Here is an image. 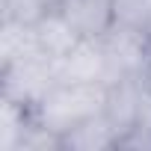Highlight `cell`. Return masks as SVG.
I'll return each instance as SVG.
<instances>
[{
  "mask_svg": "<svg viewBox=\"0 0 151 151\" xmlns=\"http://www.w3.org/2000/svg\"><path fill=\"white\" fill-rule=\"evenodd\" d=\"M62 6V0H0V9H3V18L21 21V24H39L45 15L56 12Z\"/></svg>",
  "mask_w": 151,
  "mask_h": 151,
  "instance_id": "8fae6325",
  "label": "cell"
},
{
  "mask_svg": "<svg viewBox=\"0 0 151 151\" xmlns=\"http://www.w3.org/2000/svg\"><path fill=\"white\" fill-rule=\"evenodd\" d=\"M33 122V110L0 95V151H18V142Z\"/></svg>",
  "mask_w": 151,
  "mask_h": 151,
  "instance_id": "30bf717a",
  "label": "cell"
},
{
  "mask_svg": "<svg viewBox=\"0 0 151 151\" xmlns=\"http://www.w3.org/2000/svg\"><path fill=\"white\" fill-rule=\"evenodd\" d=\"M36 53H45L36 39V27L3 18V24H0V68L21 59V56H36Z\"/></svg>",
  "mask_w": 151,
  "mask_h": 151,
  "instance_id": "9c48e42d",
  "label": "cell"
},
{
  "mask_svg": "<svg viewBox=\"0 0 151 151\" xmlns=\"http://www.w3.org/2000/svg\"><path fill=\"white\" fill-rule=\"evenodd\" d=\"M107 107V86L104 83H56L33 110L36 122L65 136L86 119L104 113Z\"/></svg>",
  "mask_w": 151,
  "mask_h": 151,
  "instance_id": "6da1fadb",
  "label": "cell"
},
{
  "mask_svg": "<svg viewBox=\"0 0 151 151\" xmlns=\"http://www.w3.org/2000/svg\"><path fill=\"white\" fill-rule=\"evenodd\" d=\"M56 83H104L110 86V62L101 39L83 36L62 59L53 62Z\"/></svg>",
  "mask_w": 151,
  "mask_h": 151,
  "instance_id": "277c9868",
  "label": "cell"
},
{
  "mask_svg": "<svg viewBox=\"0 0 151 151\" xmlns=\"http://www.w3.org/2000/svg\"><path fill=\"white\" fill-rule=\"evenodd\" d=\"M0 80H3V98L36 110L39 101L56 86V68L53 59L45 53L21 56L0 68Z\"/></svg>",
  "mask_w": 151,
  "mask_h": 151,
  "instance_id": "3957f363",
  "label": "cell"
},
{
  "mask_svg": "<svg viewBox=\"0 0 151 151\" xmlns=\"http://www.w3.org/2000/svg\"><path fill=\"white\" fill-rule=\"evenodd\" d=\"M110 62V86L124 80V77H139L148 71L151 62V33L145 30H133L124 24H116L98 36ZM107 86V89H110Z\"/></svg>",
  "mask_w": 151,
  "mask_h": 151,
  "instance_id": "7a4b0ae2",
  "label": "cell"
},
{
  "mask_svg": "<svg viewBox=\"0 0 151 151\" xmlns=\"http://www.w3.org/2000/svg\"><path fill=\"white\" fill-rule=\"evenodd\" d=\"M116 24L151 33V0H113Z\"/></svg>",
  "mask_w": 151,
  "mask_h": 151,
  "instance_id": "7c38bea8",
  "label": "cell"
},
{
  "mask_svg": "<svg viewBox=\"0 0 151 151\" xmlns=\"http://www.w3.org/2000/svg\"><path fill=\"white\" fill-rule=\"evenodd\" d=\"M59 12L77 27L80 36H101L113 27L116 15H113V0H62Z\"/></svg>",
  "mask_w": 151,
  "mask_h": 151,
  "instance_id": "8992f818",
  "label": "cell"
},
{
  "mask_svg": "<svg viewBox=\"0 0 151 151\" xmlns=\"http://www.w3.org/2000/svg\"><path fill=\"white\" fill-rule=\"evenodd\" d=\"M36 27V39H39V45H42V50L56 62V59H62L74 45H77L83 36L77 33V27H74L59 9L56 12H50V15H45L39 24H33Z\"/></svg>",
  "mask_w": 151,
  "mask_h": 151,
  "instance_id": "ba28073f",
  "label": "cell"
},
{
  "mask_svg": "<svg viewBox=\"0 0 151 151\" xmlns=\"http://www.w3.org/2000/svg\"><path fill=\"white\" fill-rule=\"evenodd\" d=\"M136 110H139V77H124L107 89V107L104 113L122 133V139L133 130L136 124ZM119 139V142H122Z\"/></svg>",
  "mask_w": 151,
  "mask_h": 151,
  "instance_id": "52a82bcc",
  "label": "cell"
},
{
  "mask_svg": "<svg viewBox=\"0 0 151 151\" xmlns=\"http://www.w3.org/2000/svg\"><path fill=\"white\" fill-rule=\"evenodd\" d=\"M119 139L122 133L116 130L110 116L98 113L86 119L83 124H77L74 130H68L62 136V148L65 151H107V148H119Z\"/></svg>",
  "mask_w": 151,
  "mask_h": 151,
  "instance_id": "5b68a950",
  "label": "cell"
}]
</instances>
